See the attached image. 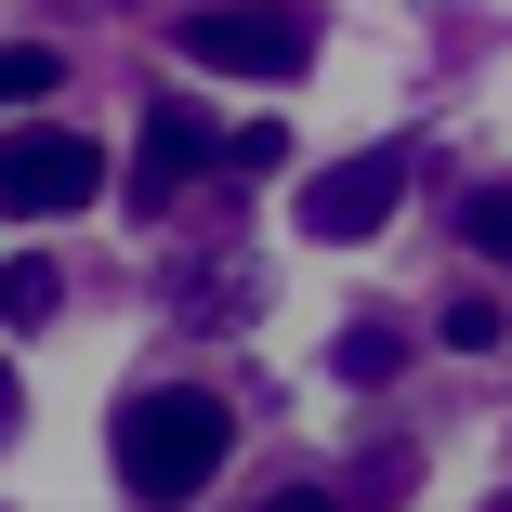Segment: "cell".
I'll list each match as a JSON object with an SVG mask.
<instances>
[{
    "label": "cell",
    "instance_id": "cell-2",
    "mask_svg": "<svg viewBox=\"0 0 512 512\" xmlns=\"http://www.w3.org/2000/svg\"><path fill=\"white\" fill-rule=\"evenodd\" d=\"M184 66H224V79H302L316 66V27L289 0H211L184 14Z\"/></svg>",
    "mask_w": 512,
    "mask_h": 512
},
{
    "label": "cell",
    "instance_id": "cell-7",
    "mask_svg": "<svg viewBox=\"0 0 512 512\" xmlns=\"http://www.w3.org/2000/svg\"><path fill=\"white\" fill-rule=\"evenodd\" d=\"M329 368H342L355 394H381V381L407 368V342H394V329H342V342H329Z\"/></svg>",
    "mask_w": 512,
    "mask_h": 512
},
{
    "label": "cell",
    "instance_id": "cell-6",
    "mask_svg": "<svg viewBox=\"0 0 512 512\" xmlns=\"http://www.w3.org/2000/svg\"><path fill=\"white\" fill-rule=\"evenodd\" d=\"M53 250H27V263H0V329H53Z\"/></svg>",
    "mask_w": 512,
    "mask_h": 512
},
{
    "label": "cell",
    "instance_id": "cell-11",
    "mask_svg": "<svg viewBox=\"0 0 512 512\" xmlns=\"http://www.w3.org/2000/svg\"><path fill=\"white\" fill-rule=\"evenodd\" d=\"M211 158H224V171H250V184H263V171H276V158H289V132H276V119H250V132H211Z\"/></svg>",
    "mask_w": 512,
    "mask_h": 512
},
{
    "label": "cell",
    "instance_id": "cell-12",
    "mask_svg": "<svg viewBox=\"0 0 512 512\" xmlns=\"http://www.w3.org/2000/svg\"><path fill=\"white\" fill-rule=\"evenodd\" d=\"M14 421H27V381H14V368H0V447H14Z\"/></svg>",
    "mask_w": 512,
    "mask_h": 512
},
{
    "label": "cell",
    "instance_id": "cell-8",
    "mask_svg": "<svg viewBox=\"0 0 512 512\" xmlns=\"http://www.w3.org/2000/svg\"><path fill=\"white\" fill-rule=\"evenodd\" d=\"M499 329H512V316H499L486 289H460L447 316H434V342H447V355H499Z\"/></svg>",
    "mask_w": 512,
    "mask_h": 512
},
{
    "label": "cell",
    "instance_id": "cell-4",
    "mask_svg": "<svg viewBox=\"0 0 512 512\" xmlns=\"http://www.w3.org/2000/svg\"><path fill=\"white\" fill-rule=\"evenodd\" d=\"M394 197H407V145H368V158H329L316 184H302V237H329V250H355V237H381V224H394Z\"/></svg>",
    "mask_w": 512,
    "mask_h": 512
},
{
    "label": "cell",
    "instance_id": "cell-9",
    "mask_svg": "<svg viewBox=\"0 0 512 512\" xmlns=\"http://www.w3.org/2000/svg\"><path fill=\"white\" fill-rule=\"evenodd\" d=\"M460 237H473L486 263H512V184H473V197H460Z\"/></svg>",
    "mask_w": 512,
    "mask_h": 512
},
{
    "label": "cell",
    "instance_id": "cell-10",
    "mask_svg": "<svg viewBox=\"0 0 512 512\" xmlns=\"http://www.w3.org/2000/svg\"><path fill=\"white\" fill-rule=\"evenodd\" d=\"M53 92V40H0V106H40Z\"/></svg>",
    "mask_w": 512,
    "mask_h": 512
},
{
    "label": "cell",
    "instance_id": "cell-5",
    "mask_svg": "<svg viewBox=\"0 0 512 512\" xmlns=\"http://www.w3.org/2000/svg\"><path fill=\"white\" fill-rule=\"evenodd\" d=\"M197 171H211V119H197V106H158V119H145V145H132V211L158 224Z\"/></svg>",
    "mask_w": 512,
    "mask_h": 512
},
{
    "label": "cell",
    "instance_id": "cell-3",
    "mask_svg": "<svg viewBox=\"0 0 512 512\" xmlns=\"http://www.w3.org/2000/svg\"><path fill=\"white\" fill-rule=\"evenodd\" d=\"M106 197V145L92 132H0V211H27V224H53V211H92Z\"/></svg>",
    "mask_w": 512,
    "mask_h": 512
},
{
    "label": "cell",
    "instance_id": "cell-1",
    "mask_svg": "<svg viewBox=\"0 0 512 512\" xmlns=\"http://www.w3.org/2000/svg\"><path fill=\"white\" fill-rule=\"evenodd\" d=\"M224 447H237V421H224V394H197V381H158V394L119 407V486H145V499H197L224 473Z\"/></svg>",
    "mask_w": 512,
    "mask_h": 512
}]
</instances>
